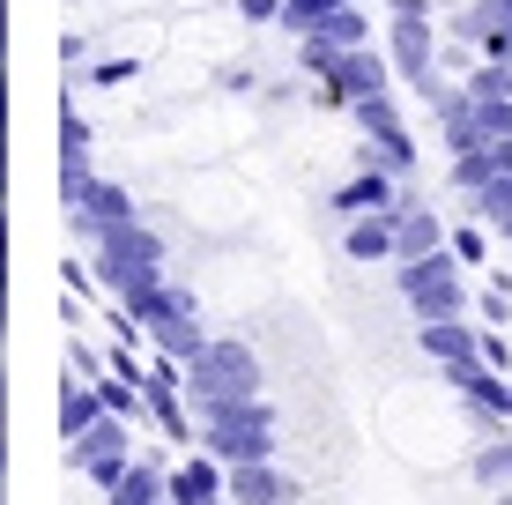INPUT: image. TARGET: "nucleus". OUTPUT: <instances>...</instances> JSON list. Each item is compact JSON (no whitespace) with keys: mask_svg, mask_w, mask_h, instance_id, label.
Instances as JSON below:
<instances>
[{"mask_svg":"<svg viewBox=\"0 0 512 505\" xmlns=\"http://www.w3.org/2000/svg\"><path fill=\"white\" fill-rule=\"evenodd\" d=\"M193 446H208L223 468H238V461H275V409L260 402H216V409H201V439Z\"/></svg>","mask_w":512,"mask_h":505,"instance_id":"obj_1","label":"nucleus"},{"mask_svg":"<svg viewBox=\"0 0 512 505\" xmlns=\"http://www.w3.org/2000/svg\"><path fill=\"white\" fill-rule=\"evenodd\" d=\"M90 246H97V275L119 290V298H134V290L164 283V238H156L141 216H127V223H104Z\"/></svg>","mask_w":512,"mask_h":505,"instance_id":"obj_2","label":"nucleus"},{"mask_svg":"<svg viewBox=\"0 0 512 505\" xmlns=\"http://www.w3.org/2000/svg\"><path fill=\"white\" fill-rule=\"evenodd\" d=\"M253 394H260V357L245 350V342H208V350L186 364V402H193V416L216 409V402H253Z\"/></svg>","mask_w":512,"mask_h":505,"instance_id":"obj_3","label":"nucleus"},{"mask_svg":"<svg viewBox=\"0 0 512 505\" xmlns=\"http://www.w3.org/2000/svg\"><path fill=\"white\" fill-rule=\"evenodd\" d=\"M461 268L468 260L461 253H423V260H394V275H401V298H409L416 320H453V312H468V283H461Z\"/></svg>","mask_w":512,"mask_h":505,"instance_id":"obj_4","label":"nucleus"},{"mask_svg":"<svg viewBox=\"0 0 512 505\" xmlns=\"http://www.w3.org/2000/svg\"><path fill=\"white\" fill-rule=\"evenodd\" d=\"M305 67L327 82V97L334 104H357V97H386V82H394V60L372 45H349V52H334L320 38H305Z\"/></svg>","mask_w":512,"mask_h":505,"instance_id":"obj_5","label":"nucleus"},{"mask_svg":"<svg viewBox=\"0 0 512 505\" xmlns=\"http://www.w3.org/2000/svg\"><path fill=\"white\" fill-rule=\"evenodd\" d=\"M134 416H97L82 439H67V461H75V476H90L97 491H112L119 476L134 468Z\"/></svg>","mask_w":512,"mask_h":505,"instance_id":"obj_6","label":"nucleus"},{"mask_svg":"<svg viewBox=\"0 0 512 505\" xmlns=\"http://www.w3.org/2000/svg\"><path fill=\"white\" fill-rule=\"evenodd\" d=\"M349 119L364 127V156H379L386 171H409L416 164V142H409V127H401L394 97H357V104H349Z\"/></svg>","mask_w":512,"mask_h":505,"instance_id":"obj_7","label":"nucleus"},{"mask_svg":"<svg viewBox=\"0 0 512 505\" xmlns=\"http://www.w3.org/2000/svg\"><path fill=\"white\" fill-rule=\"evenodd\" d=\"M67 216H75L82 238H97L104 223H127V216H134V194H127V186H112V179H90V171H82V179H67Z\"/></svg>","mask_w":512,"mask_h":505,"instance_id":"obj_8","label":"nucleus"},{"mask_svg":"<svg viewBox=\"0 0 512 505\" xmlns=\"http://www.w3.org/2000/svg\"><path fill=\"white\" fill-rule=\"evenodd\" d=\"M386 60H394V75H401V82L431 90V60H438L431 15H394V23H386Z\"/></svg>","mask_w":512,"mask_h":505,"instance_id":"obj_9","label":"nucleus"},{"mask_svg":"<svg viewBox=\"0 0 512 505\" xmlns=\"http://www.w3.org/2000/svg\"><path fill=\"white\" fill-rule=\"evenodd\" d=\"M171 505H231V468L208 454V446L171 461Z\"/></svg>","mask_w":512,"mask_h":505,"instance_id":"obj_10","label":"nucleus"},{"mask_svg":"<svg viewBox=\"0 0 512 505\" xmlns=\"http://www.w3.org/2000/svg\"><path fill=\"white\" fill-rule=\"evenodd\" d=\"M409 194H401V171H386L379 156H364V171L349 186H334V208L342 216H372V208H401Z\"/></svg>","mask_w":512,"mask_h":505,"instance_id":"obj_11","label":"nucleus"},{"mask_svg":"<svg viewBox=\"0 0 512 505\" xmlns=\"http://www.w3.org/2000/svg\"><path fill=\"white\" fill-rule=\"evenodd\" d=\"M416 350L438 357V364H475V357H483V327H468V312H453V320H423Z\"/></svg>","mask_w":512,"mask_h":505,"instance_id":"obj_12","label":"nucleus"},{"mask_svg":"<svg viewBox=\"0 0 512 505\" xmlns=\"http://www.w3.org/2000/svg\"><path fill=\"white\" fill-rule=\"evenodd\" d=\"M231 505H297V483L275 461H238L231 468Z\"/></svg>","mask_w":512,"mask_h":505,"instance_id":"obj_13","label":"nucleus"},{"mask_svg":"<svg viewBox=\"0 0 512 505\" xmlns=\"http://www.w3.org/2000/svg\"><path fill=\"white\" fill-rule=\"evenodd\" d=\"M394 246H401L394 260H423V253H446V246H453V231L431 216V208L401 201V208H394Z\"/></svg>","mask_w":512,"mask_h":505,"instance_id":"obj_14","label":"nucleus"},{"mask_svg":"<svg viewBox=\"0 0 512 505\" xmlns=\"http://www.w3.org/2000/svg\"><path fill=\"white\" fill-rule=\"evenodd\" d=\"M164 498H171V468L149 454H134V468L104 491V505H164Z\"/></svg>","mask_w":512,"mask_h":505,"instance_id":"obj_15","label":"nucleus"},{"mask_svg":"<svg viewBox=\"0 0 512 505\" xmlns=\"http://www.w3.org/2000/svg\"><path fill=\"white\" fill-rule=\"evenodd\" d=\"M149 342H156V350H164V357L193 364V357H201V350H208V342H216V335H208V327H201V312H193V305H179V312H171V320H156V327H149Z\"/></svg>","mask_w":512,"mask_h":505,"instance_id":"obj_16","label":"nucleus"},{"mask_svg":"<svg viewBox=\"0 0 512 505\" xmlns=\"http://www.w3.org/2000/svg\"><path fill=\"white\" fill-rule=\"evenodd\" d=\"M342 246L349 260H394V208H372V216H349V231H342Z\"/></svg>","mask_w":512,"mask_h":505,"instance_id":"obj_17","label":"nucleus"},{"mask_svg":"<svg viewBox=\"0 0 512 505\" xmlns=\"http://www.w3.org/2000/svg\"><path fill=\"white\" fill-rule=\"evenodd\" d=\"M468 476L483 491H512V424L505 431H483V446L468 454Z\"/></svg>","mask_w":512,"mask_h":505,"instance_id":"obj_18","label":"nucleus"},{"mask_svg":"<svg viewBox=\"0 0 512 505\" xmlns=\"http://www.w3.org/2000/svg\"><path fill=\"white\" fill-rule=\"evenodd\" d=\"M97 416H112V409H104V387H97V379H75V372H67V394H60V431H67V439H82V431H90Z\"/></svg>","mask_w":512,"mask_h":505,"instance_id":"obj_19","label":"nucleus"},{"mask_svg":"<svg viewBox=\"0 0 512 505\" xmlns=\"http://www.w3.org/2000/svg\"><path fill=\"white\" fill-rule=\"evenodd\" d=\"M305 38H320L334 52H349V45H372V15H364V0H349V8H334L320 30H305Z\"/></svg>","mask_w":512,"mask_h":505,"instance_id":"obj_20","label":"nucleus"},{"mask_svg":"<svg viewBox=\"0 0 512 505\" xmlns=\"http://www.w3.org/2000/svg\"><path fill=\"white\" fill-rule=\"evenodd\" d=\"M490 179H498V156H490V142L468 149V156H453V186H461V194H483Z\"/></svg>","mask_w":512,"mask_h":505,"instance_id":"obj_21","label":"nucleus"},{"mask_svg":"<svg viewBox=\"0 0 512 505\" xmlns=\"http://www.w3.org/2000/svg\"><path fill=\"white\" fill-rule=\"evenodd\" d=\"M475 201V223H490V231H498V223L512 216V171H498V179L483 186V194H468Z\"/></svg>","mask_w":512,"mask_h":505,"instance_id":"obj_22","label":"nucleus"},{"mask_svg":"<svg viewBox=\"0 0 512 505\" xmlns=\"http://www.w3.org/2000/svg\"><path fill=\"white\" fill-rule=\"evenodd\" d=\"M475 52H483L490 67H512V23H483V15H475Z\"/></svg>","mask_w":512,"mask_h":505,"instance_id":"obj_23","label":"nucleus"},{"mask_svg":"<svg viewBox=\"0 0 512 505\" xmlns=\"http://www.w3.org/2000/svg\"><path fill=\"white\" fill-rule=\"evenodd\" d=\"M453 253H461L468 268H483V260H490V238H483V223H468V231H453Z\"/></svg>","mask_w":512,"mask_h":505,"instance_id":"obj_24","label":"nucleus"},{"mask_svg":"<svg viewBox=\"0 0 512 505\" xmlns=\"http://www.w3.org/2000/svg\"><path fill=\"white\" fill-rule=\"evenodd\" d=\"M483 364L490 372H512V342L498 335V327H483Z\"/></svg>","mask_w":512,"mask_h":505,"instance_id":"obj_25","label":"nucleus"},{"mask_svg":"<svg viewBox=\"0 0 512 505\" xmlns=\"http://www.w3.org/2000/svg\"><path fill=\"white\" fill-rule=\"evenodd\" d=\"M475 15H483V23H512V0H483Z\"/></svg>","mask_w":512,"mask_h":505,"instance_id":"obj_26","label":"nucleus"},{"mask_svg":"<svg viewBox=\"0 0 512 505\" xmlns=\"http://www.w3.org/2000/svg\"><path fill=\"white\" fill-rule=\"evenodd\" d=\"M394 15H431V0H386Z\"/></svg>","mask_w":512,"mask_h":505,"instance_id":"obj_27","label":"nucleus"},{"mask_svg":"<svg viewBox=\"0 0 512 505\" xmlns=\"http://www.w3.org/2000/svg\"><path fill=\"white\" fill-rule=\"evenodd\" d=\"M498 238H505V246H512V216H505V223H498Z\"/></svg>","mask_w":512,"mask_h":505,"instance_id":"obj_28","label":"nucleus"},{"mask_svg":"<svg viewBox=\"0 0 512 505\" xmlns=\"http://www.w3.org/2000/svg\"><path fill=\"white\" fill-rule=\"evenodd\" d=\"M490 505H512V491H490Z\"/></svg>","mask_w":512,"mask_h":505,"instance_id":"obj_29","label":"nucleus"},{"mask_svg":"<svg viewBox=\"0 0 512 505\" xmlns=\"http://www.w3.org/2000/svg\"><path fill=\"white\" fill-rule=\"evenodd\" d=\"M164 505H171V498H164Z\"/></svg>","mask_w":512,"mask_h":505,"instance_id":"obj_30","label":"nucleus"}]
</instances>
